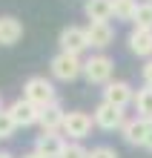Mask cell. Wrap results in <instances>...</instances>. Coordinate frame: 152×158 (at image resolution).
<instances>
[{
    "label": "cell",
    "instance_id": "9",
    "mask_svg": "<svg viewBox=\"0 0 152 158\" xmlns=\"http://www.w3.org/2000/svg\"><path fill=\"white\" fill-rule=\"evenodd\" d=\"M6 109H9V115H12L14 127H35L37 121H40V112H43V109H37L35 104H29V101H23V98L12 101Z\"/></svg>",
    "mask_w": 152,
    "mask_h": 158
},
{
    "label": "cell",
    "instance_id": "10",
    "mask_svg": "<svg viewBox=\"0 0 152 158\" xmlns=\"http://www.w3.org/2000/svg\"><path fill=\"white\" fill-rule=\"evenodd\" d=\"M23 20H17L14 15H0V46H14L23 40Z\"/></svg>",
    "mask_w": 152,
    "mask_h": 158
},
{
    "label": "cell",
    "instance_id": "8",
    "mask_svg": "<svg viewBox=\"0 0 152 158\" xmlns=\"http://www.w3.org/2000/svg\"><path fill=\"white\" fill-rule=\"evenodd\" d=\"M152 132V121L149 118H126V124L121 127V135H123V141L132 144V147H144L146 144V138Z\"/></svg>",
    "mask_w": 152,
    "mask_h": 158
},
{
    "label": "cell",
    "instance_id": "15",
    "mask_svg": "<svg viewBox=\"0 0 152 158\" xmlns=\"http://www.w3.org/2000/svg\"><path fill=\"white\" fill-rule=\"evenodd\" d=\"M83 15L89 23H109L112 20V0H83Z\"/></svg>",
    "mask_w": 152,
    "mask_h": 158
},
{
    "label": "cell",
    "instance_id": "19",
    "mask_svg": "<svg viewBox=\"0 0 152 158\" xmlns=\"http://www.w3.org/2000/svg\"><path fill=\"white\" fill-rule=\"evenodd\" d=\"M58 158H89V150H86L80 141H66Z\"/></svg>",
    "mask_w": 152,
    "mask_h": 158
},
{
    "label": "cell",
    "instance_id": "2",
    "mask_svg": "<svg viewBox=\"0 0 152 158\" xmlns=\"http://www.w3.org/2000/svg\"><path fill=\"white\" fill-rule=\"evenodd\" d=\"M112 72H115V60L109 58L106 52H98V55H89L83 60V78L89 83H98V86H106L112 81Z\"/></svg>",
    "mask_w": 152,
    "mask_h": 158
},
{
    "label": "cell",
    "instance_id": "17",
    "mask_svg": "<svg viewBox=\"0 0 152 158\" xmlns=\"http://www.w3.org/2000/svg\"><path fill=\"white\" fill-rule=\"evenodd\" d=\"M132 29H149L152 32V0L138 3L135 15H132Z\"/></svg>",
    "mask_w": 152,
    "mask_h": 158
},
{
    "label": "cell",
    "instance_id": "16",
    "mask_svg": "<svg viewBox=\"0 0 152 158\" xmlns=\"http://www.w3.org/2000/svg\"><path fill=\"white\" fill-rule=\"evenodd\" d=\"M132 106H135L138 118H149L152 121V86H141L135 89V98H132Z\"/></svg>",
    "mask_w": 152,
    "mask_h": 158
},
{
    "label": "cell",
    "instance_id": "22",
    "mask_svg": "<svg viewBox=\"0 0 152 158\" xmlns=\"http://www.w3.org/2000/svg\"><path fill=\"white\" fill-rule=\"evenodd\" d=\"M141 75H144V83H146V86H152V58L141 66Z\"/></svg>",
    "mask_w": 152,
    "mask_h": 158
},
{
    "label": "cell",
    "instance_id": "18",
    "mask_svg": "<svg viewBox=\"0 0 152 158\" xmlns=\"http://www.w3.org/2000/svg\"><path fill=\"white\" fill-rule=\"evenodd\" d=\"M135 9H138V0H112V17L115 20H129L132 23Z\"/></svg>",
    "mask_w": 152,
    "mask_h": 158
},
{
    "label": "cell",
    "instance_id": "4",
    "mask_svg": "<svg viewBox=\"0 0 152 158\" xmlns=\"http://www.w3.org/2000/svg\"><path fill=\"white\" fill-rule=\"evenodd\" d=\"M95 127V121L89 112H83V109H72V112H66L63 118V127H60V135H69L72 141H83V138H89Z\"/></svg>",
    "mask_w": 152,
    "mask_h": 158
},
{
    "label": "cell",
    "instance_id": "21",
    "mask_svg": "<svg viewBox=\"0 0 152 158\" xmlns=\"http://www.w3.org/2000/svg\"><path fill=\"white\" fill-rule=\"evenodd\" d=\"M89 158H121L115 147H109V144H98V147H92L89 150Z\"/></svg>",
    "mask_w": 152,
    "mask_h": 158
},
{
    "label": "cell",
    "instance_id": "20",
    "mask_svg": "<svg viewBox=\"0 0 152 158\" xmlns=\"http://www.w3.org/2000/svg\"><path fill=\"white\" fill-rule=\"evenodd\" d=\"M14 121L12 115H9V109H0V141H6V138H12L14 135Z\"/></svg>",
    "mask_w": 152,
    "mask_h": 158
},
{
    "label": "cell",
    "instance_id": "13",
    "mask_svg": "<svg viewBox=\"0 0 152 158\" xmlns=\"http://www.w3.org/2000/svg\"><path fill=\"white\" fill-rule=\"evenodd\" d=\"M63 118H66V109L60 106V101H55L52 106H46L43 112H40V121H37V127H40V132H60Z\"/></svg>",
    "mask_w": 152,
    "mask_h": 158
},
{
    "label": "cell",
    "instance_id": "1",
    "mask_svg": "<svg viewBox=\"0 0 152 158\" xmlns=\"http://www.w3.org/2000/svg\"><path fill=\"white\" fill-rule=\"evenodd\" d=\"M20 98L35 104L37 109H46V106H52L55 101H58V89H55V83L46 75H32L23 83V95Z\"/></svg>",
    "mask_w": 152,
    "mask_h": 158
},
{
    "label": "cell",
    "instance_id": "6",
    "mask_svg": "<svg viewBox=\"0 0 152 158\" xmlns=\"http://www.w3.org/2000/svg\"><path fill=\"white\" fill-rule=\"evenodd\" d=\"M58 46L60 52L69 55H83L89 49V38H86V26H63L58 35Z\"/></svg>",
    "mask_w": 152,
    "mask_h": 158
},
{
    "label": "cell",
    "instance_id": "24",
    "mask_svg": "<svg viewBox=\"0 0 152 158\" xmlns=\"http://www.w3.org/2000/svg\"><path fill=\"white\" fill-rule=\"evenodd\" d=\"M23 158H43V155H40V152H35V150H32V152H26Z\"/></svg>",
    "mask_w": 152,
    "mask_h": 158
},
{
    "label": "cell",
    "instance_id": "12",
    "mask_svg": "<svg viewBox=\"0 0 152 158\" xmlns=\"http://www.w3.org/2000/svg\"><path fill=\"white\" fill-rule=\"evenodd\" d=\"M86 38H89V46L92 49H106L112 46L115 40V29H112V23H89L86 26Z\"/></svg>",
    "mask_w": 152,
    "mask_h": 158
},
{
    "label": "cell",
    "instance_id": "5",
    "mask_svg": "<svg viewBox=\"0 0 152 158\" xmlns=\"http://www.w3.org/2000/svg\"><path fill=\"white\" fill-rule=\"evenodd\" d=\"M92 121L103 132H115V129H121L126 124V112L118 109V106H112V104H106V101H101V104L92 109Z\"/></svg>",
    "mask_w": 152,
    "mask_h": 158
},
{
    "label": "cell",
    "instance_id": "7",
    "mask_svg": "<svg viewBox=\"0 0 152 158\" xmlns=\"http://www.w3.org/2000/svg\"><path fill=\"white\" fill-rule=\"evenodd\" d=\"M101 92H103V101L118 109H126L132 104V98H135V89H132L129 81H109Z\"/></svg>",
    "mask_w": 152,
    "mask_h": 158
},
{
    "label": "cell",
    "instance_id": "3",
    "mask_svg": "<svg viewBox=\"0 0 152 158\" xmlns=\"http://www.w3.org/2000/svg\"><path fill=\"white\" fill-rule=\"evenodd\" d=\"M49 69H52V78H55V81L69 83V81H78V78L83 75V60H80V55L58 52V55L49 60Z\"/></svg>",
    "mask_w": 152,
    "mask_h": 158
},
{
    "label": "cell",
    "instance_id": "26",
    "mask_svg": "<svg viewBox=\"0 0 152 158\" xmlns=\"http://www.w3.org/2000/svg\"><path fill=\"white\" fill-rule=\"evenodd\" d=\"M0 109H3V98H0Z\"/></svg>",
    "mask_w": 152,
    "mask_h": 158
},
{
    "label": "cell",
    "instance_id": "11",
    "mask_svg": "<svg viewBox=\"0 0 152 158\" xmlns=\"http://www.w3.org/2000/svg\"><path fill=\"white\" fill-rule=\"evenodd\" d=\"M63 144H66V138L60 132H40L35 138V152H40L43 158H58Z\"/></svg>",
    "mask_w": 152,
    "mask_h": 158
},
{
    "label": "cell",
    "instance_id": "25",
    "mask_svg": "<svg viewBox=\"0 0 152 158\" xmlns=\"http://www.w3.org/2000/svg\"><path fill=\"white\" fill-rule=\"evenodd\" d=\"M0 158H14L12 152H6V150H0Z\"/></svg>",
    "mask_w": 152,
    "mask_h": 158
},
{
    "label": "cell",
    "instance_id": "23",
    "mask_svg": "<svg viewBox=\"0 0 152 158\" xmlns=\"http://www.w3.org/2000/svg\"><path fill=\"white\" fill-rule=\"evenodd\" d=\"M144 150H149V152H152V132H149V138H146V144H144Z\"/></svg>",
    "mask_w": 152,
    "mask_h": 158
},
{
    "label": "cell",
    "instance_id": "14",
    "mask_svg": "<svg viewBox=\"0 0 152 158\" xmlns=\"http://www.w3.org/2000/svg\"><path fill=\"white\" fill-rule=\"evenodd\" d=\"M126 43H129V52L132 55H138V58H152V32L149 29H132L129 32V38H126Z\"/></svg>",
    "mask_w": 152,
    "mask_h": 158
}]
</instances>
